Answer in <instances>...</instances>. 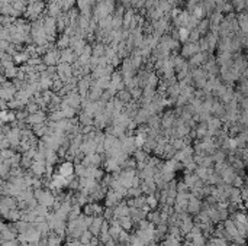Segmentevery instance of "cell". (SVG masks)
<instances>
[{"instance_id":"1","label":"cell","mask_w":248,"mask_h":246,"mask_svg":"<svg viewBox=\"0 0 248 246\" xmlns=\"http://www.w3.org/2000/svg\"><path fill=\"white\" fill-rule=\"evenodd\" d=\"M73 172H74V165H73L71 162H64V164H61L60 168H58V175H61L64 178L71 177Z\"/></svg>"},{"instance_id":"2","label":"cell","mask_w":248,"mask_h":246,"mask_svg":"<svg viewBox=\"0 0 248 246\" xmlns=\"http://www.w3.org/2000/svg\"><path fill=\"white\" fill-rule=\"evenodd\" d=\"M189 29H186V28H180L179 29V36H180V39L181 41H186L187 39V36H189Z\"/></svg>"}]
</instances>
